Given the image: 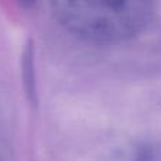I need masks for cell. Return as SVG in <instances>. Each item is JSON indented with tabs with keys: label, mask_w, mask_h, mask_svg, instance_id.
<instances>
[{
	"label": "cell",
	"mask_w": 161,
	"mask_h": 161,
	"mask_svg": "<svg viewBox=\"0 0 161 161\" xmlns=\"http://www.w3.org/2000/svg\"><path fill=\"white\" fill-rule=\"evenodd\" d=\"M20 3H21L23 6H31V4H34V2L36 0H19Z\"/></svg>",
	"instance_id": "cell-4"
},
{
	"label": "cell",
	"mask_w": 161,
	"mask_h": 161,
	"mask_svg": "<svg viewBox=\"0 0 161 161\" xmlns=\"http://www.w3.org/2000/svg\"><path fill=\"white\" fill-rule=\"evenodd\" d=\"M21 79L28 102L37 103V75L33 41H28L21 53Z\"/></svg>",
	"instance_id": "cell-3"
},
{
	"label": "cell",
	"mask_w": 161,
	"mask_h": 161,
	"mask_svg": "<svg viewBox=\"0 0 161 161\" xmlns=\"http://www.w3.org/2000/svg\"><path fill=\"white\" fill-rule=\"evenodd\" d=\"M154 4V0H51V10L72 36L92 44L114 45L144 31Z\"/></svg>",
	"instance_id": "cell-1"
},
{
	"label": "cell",
	"mask_w": 161,
	"mask_h": 161,
	"mask_svg": "<svg viewBox=\"0 0 161 161\" xmlns=\"http://www.w3.org/2000/svg\"><path fill=\"white\" fill-rule=\"evenodd\" d=\"M105 161H161V144L151 142L130 143L114 150Z\"/></svg>",
	"instance_id": "cell-2"
}]
</instances>
